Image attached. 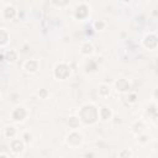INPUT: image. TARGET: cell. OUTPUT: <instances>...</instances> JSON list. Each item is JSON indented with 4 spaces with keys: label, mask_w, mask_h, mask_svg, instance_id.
<instances>
[{
    "label": "cell",
    "mask_w": 158,
    "mask_h": 158,
    "mask_svg": "<svg viewBox=\"0 0 158 158\" xmlns=\"http://www.w3.org/2000/svg\"><path fill=\"white\" fill-rule=\"evenodd\" d=\"M80 116H82V120L85 122V124H93L97 118H98V111L94 106L92 105H86L80 111Z\"/></svg>",
    "instance_id": "obj_1"
},
{
    "label": "cell",
    "mask_w": 158,
    "mask_h": 158,
    "mask_svg": "<svg viewBox=\"0 0 158 158\" xmlns=\"http://www.w3.org/2000/svg\"><path fill=\"white\" fill-rule=\"evenodd\" d=\"M54 75L58 79H64V78H67L69 75V68L65 64H59V65L56 67V69H54Z\"/></svg>",
    "instance_id": "obj_2"
},
{
    "label": "cell",
    "mask_w": 158,
    "mask_h": 158,
    "mask_svg": "<svg viewBox=\"0 0 158 158\" xmlns=\"http://www.w3.org/2000/svg\"><path fill=\"white\" fill-rule=\"evenodd\" d=\"M157 42H158V40H157V37H156L154 35H148V36L145 38V42H143V43H145L146 47L153 48V47H156Z\"/></svg>",
    "instance_id": "obj_3"
},
{
    "label": "cell",
    "mask_w": 158,
    "mask_h": 158,
    "mask_svg": "<svg viewBox=\"0 0 158 158\" xmlns=\"http://www.w3.org/2000/svg\"><path fill=\"white\" fill-rule=\"evenodd\" d=\"M88 15V8L85 6V5H79L78 8H77V10H75V16L78 17V19H83V17H85Z\"/></svg>",
    "instance_id": "obj_4"
},
{
    "label": "cell",
    "mask_w": 158,
    "mask_h": 158,
    "mask_svg": "<svg viewBox=\"0 0 158 158\" xmlns=\"http://www.w3.org/2000/svg\"><path fill=\"white\" fill-rule=\"evenodd\" d=\"M25 115H26V112H25V110L22 109V107H17V109H15V111L12 112V118L15 119V120H22L25 118Z\"/></svg>",
    "instance_id": "obj_5"
},
{
    "label": "cell",
    "mask_w": 158,
    "mask_h": 158,
    "mask_svg": "<svg viewBox=\"0 0 158 158\" xmlns=\"http://www.w3.org/2000/svg\"><path fill=\"white\" fill-rule=\"evenodd\" d=\"M116 88H118V90H120V92H126V90L130 89V85L125 79H120L116 83Z\"/></svg>",
    "instance_id": "obj_6"
},
{
    "label": "cell",
    "mask_w": 158,
    "mask_h": 158,
    "mask_svg": "<svg viewBox=\"0 0 158 158\" xmlns=\"http://www.w3.org/2000/svg\"><path fill=\"white\" fill-rule=\"evenodd\" d=\"M37 67H38V63H37L36 61H29V62H26V64H25V68H26V71H29V72H35V71L37 69Z\"/></svg>",
    "instance_id": "obj_7"
},
{
    "label": "cell",
    "mask_w": 158,
    "mask_h": 158,
    "mask_svg": "<svg viewBox=\"0 0 158 158\" xmlns=\"http://www.w3.org/2000/svg\"><path fill=\"white\" fill-rule=\"evenodd\" d=\"M11 148H12L14 152H21V151H22V143H21L19 140H15V141H12V143H11Z\"/></svg>",
    "instance_id": "obj_8"
},
{
    "label": "cell",
    "mask_w": 158,
    "mask_h": 158,
    "mask_svg": "<svg viewBox=\"0 0 158 158\" xmlns=\"http://www.w3.org/2000/svg\"><path fill=\"white\" fill-rule=\"evenodd\" d=\"M69 142L72 143V145H78L79 142H80V136L78 133H72V135H69Z\"/></svg>",
    "instance_id": "obj_9"
},
{
    "label": "cell",
    "mask_w": 158,
    "mask_h": 158,
    "mask_svg": "<svg viewBox=\"0 0 158 158\" xmlns=\"http://www.w3.org/2000/svg\"><path fill=\"white\" fill-rule=\"evenodd\" d=\"M99 93H100L101 95L106 97V95H109V93H110V88H109L107 85H101L100 89H99Z\"/></svg>",
    "instance_id": "obj_10"
},
{
    "label": "cell",
    "mask_w": 158,
    "mask_h": 158,
    "mask_svg": "<svg viewBox=\"0 0 158 158\" xmlns=\"http://www.w3.org/2000/svg\"><path fill=\"white\" fill-rule=\"evenodd\" d=\"M101 118H103L104 120H107V119L110 118V110H109V109H106V107H103V109H101Z\"/></svg>",
    "instance_id": "obj_11"
},
{
    "label": "cell",
    "mask_w": 158,
    "mask_h": 158,
    "mask_svg": "<svg viewBox=\"0 0 158 158\" xmlns=\"http://www.w3.org/2000/svg\"><path fill=\"white\" fill-rule=\"evenodd\" d=\"M14 15H15V10L12 8H6V10H5V17L11 19V17H14Z\"/></svg>",
    "instance_id": "obj_12"
},
{
    "label": "cell",
    "mask_w": 158,
    "mask_h": 158,
    "mask_svg": "<svg viewBox=\"0 0 158 158\" xmlns=\"http://www.w3.org/2000/svg\"><path fill=\"white\" fill-rule=\"evenodd\" d=\"M68 124H69L71 127H77V126L79 125V119H77V118H71L69 121H68Z\"/></svg>",
    "instance_id": "obj_13"
},
{
    "label": "cell",
    "mask_w": 158,
    "mask_h": 158,
    "mask_svg": "<svg viewBox=\"0 0 158 158\" xmlns=\"http://www.w3.org/2000/svg\"><path fill=\"white\" fill-rule=\"evenodd\" d=\"M92 44H89V43H85L84 46H83V48H82V52L83 53H90L92 52Z\"/></svg>",
    "instance_id": "obj_14"
},
{
    "label": "cell",
    "mask_w": 158,
    "mask_h": 158,
    "mask_svg": "<svg viewBox=\"0 0 158 158\" xmlns=\"http://www.w3.org/2000/svg\"><path fill=\"white\" fill-rule=\"evenodd\" d=\"M16 58V53L14 51H10L8 52V61H14Z\"/></svg>",
    "instance_id": "obj_15"
},
{
    "label": "cell",
    "mask_w": 158,
    "mask_h": 158,
    "mask_svg": "<svg viewBox=\"0 0 158 158\" xmlns=\"http://www.w3.org/2000/svg\"><path fill=\"white\" fill-rule=\"evenodd\" d=\"M14 133H15V130H14L12 127H8V130H6V136H8V137H11V136H14Z\"/></svg>",
    "instance_id": "obj_16"
},
{
    "label": "cell",
    "mask_w": 158,
    "mask_h": 158,
    "mask_svg": "<svg viewBox=\"0 0 158 158\" xmlns=\"http://www.w3.org/2000/svg\"><path fill=\"white\" fill-rule=\"evenodd\" d=\"M2 35H3V40H2V43L4 44V43L6 42V35H5V32H4V31H2Z\"/></svg>",
    "instance_id": "obj_17"
},
{
    "label": "cell",
    "mask_w": 158,
    "mask_h": 158,
    "mask_svg": "<svg viewBox=\"0 0 158 158\" xmlns=\"http://www.w3.org/2000/svg\"><path fill=\"white\" fill-rule=\"evenodd\" d=\"M126 156H130V152H128V151H124V152L121 153V157H122V158H125Z\"/></svg>",
    "instance_id": "obj_18"
},
{
    "label": "cell",
    "mask_w": 158,
    "mask_h": 158,
    "mask_svg": "<svg viewBox=\"0 0 158 158\" xmlns=\"http://www.w3.org/2000/svg\"><path fill=\"white\" fill-rule=\"evenodd\" d=\"M95 26L99 29V27H103V24H101V22H97V24H95Z\"/></svg>",
    "instance_id": "obj_19"
},
{
    "label": "cell",
    "mask_w": 158,
    "mask_h": 158,
    "mask_svg": "<svg viewBox=\"0 0 158 158\" xmlns=\"http://www.w3.org/2000/svg\"><path fill=\"white\" fill-rule=\"evenodd\" d=\"M0 158H6V157H5V156H2V157H0Z\"/></svg>",
    "instance_id": "obj_20"
}]
</instances>
